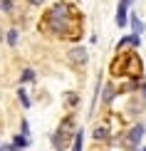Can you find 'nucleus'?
Here are the masks:
<instances>
[{
	"label": "nucleus",
	"instance_id": "nucleus-8",
	"mask_svg": "<svg viewBox=\"0 0 146 151\" xmlns=\"http://www.w3.org/2000/svg\"><path fill=\"white\" fill-rule=\"evenodd\" d=\"M94 139H97V141H106V139H109V127L99 124V127L94 129Z\"/></svg>",
	"mask_w": 146,
	"mask_h": 151
},
{
	"label": "nucleus",
	"instance_id": "nucleus-16",
	"mask_svg": "<svg viewBox=\"0 0 146 151\" xmlns=\"http://www.w3.org/2000/svg\"><path fill=\"white\" fill-rule=\"evenodd\" d=\"M0 10L3 12H12L15 10V3H12V0H0Z\"/></svg>",
	"mask_w": 146,
	"mask_h": 151
},
{
	"label": "nucleus",
	"instance_id": "nucleus-19",
	"mask_svg": "<svg viewBox=\"0 0 146 151\" xmlns=\"http://www.w3.org/2000/svg\"><path fill=\"white\" fill-rule=\"evenodd\" d=\"M0 151H12V146H0Z\"/></svg>",
	"mask_w": 146,
	"mask_h": 151
},
{
	"label": "nucleus",
	"instance_id": "nucleus-22",
	"mask_svg": "<svg viewBox=\"0 0 146 151\" xmlns=\"http://www.w3.org/2000/svg\"><path fill=\"white\" fill-rule=\"evenodd\" d=\"M141 151H146V149H141Z\"/></svg>",
	"mask_w": 146,
	"mask_h": 151
},
{
	"label": "nucleus",
	"instance_id": "nucleus-14",
	"mask_svg": "<svg viewBox=\"0 0 146 151\" xmlns=\"http://www.w3.org/2000/svg\"><path fill=\"white\" fill-rule=\"evenodd\" d=\"M17 99H20V102H22V106H25V109H27V106H30V97H27V92H25L22 87H20V89H17Z\"/></svg>",
	"mask_w": 146,
	"mask_h": 151
},
{
	"label": "nucleus",
	"instance_id": "nucleus-1",
	"mask_svg": "<svg viewBox=\"0 0 146 151\" xmlns=\"http://www.w3.org/2000/svg\"><path fill=\"white\" fill-rule=\"evenodd\" d=\"M82 25H84V17L74 5L57 3L45 15V20H40V30H47L50 35H60V37H79Z\"/></svg>",
	"mask_w": 146,
	"mask_h": 151
},
{
	"label": "nucleus",
	"instance_id": "nucleus-12",
	"mask_svg": "<svg viewBox=\"0 0 146 151\" xmlns=\"http://www.w3.org/2000/svg\"><path fill=\"white\" fill-rule=\"evenodd\" d=\"M65 104L72 109V106H77V104H79V97H77L74 92H69V94H65Z\"/></svg>",
	"mask_w": 146,
	"mask_h": 151
},
{
	"label": "nucleus",
	"instance_id": "nucleus-18",
	"mask_svg": "<svg viewBox=\"0 0 146 151\" xmlns=\"http://www.w3.org/2000/svg\"><path fill=\"white\" fill-rule=\"evenodd\" d=\"M27 3H30V5H35V8H37V5H42L45 0H27Z\"/></svg>",
	"mask_w": 146,
	"mask_h": 151
},
{
	"label": "nucleus",
	"instance_id": "nucleus-9",
	"mask_svg": "<svg viewBox=\"0 0 146 151\" xmlns=\"http://www.w3.org/2000/svg\"><path fill=\"white\" fill-rule=\"evenodd\" d=\"M131 30H134V35H136V37H141V32H144V22L139 20L136 15H131Z\"/></svg>",
	"mask_w": 146,
	"mask_h": 151
},
{
	"label": "nucleus",
	"instance_id": "nucleus-21",
	"mask_svg": "<svg viewBox=\"0 0 146 151\" xmlns=\"http://www.w3.org/2000/svg\"><path fill=\"white\" fill-rule=\"evenodd\" d=\"M3 37H5V35H3V30H0V42H3Z\"/></svg>",
	"mask_w": 146,
	"mask_h": 151
},
{
	"label": "nucleus",
	"instance_id": "nucleus-6",
	"mask_svg": "<svg viewBox=\"0 0 146 151\" xmlns=\"http://www.w3.org/2000/svg\"><path fill=\"white\" fill-rule=\"evenodd\" d=\"M126 12H129V10H126V5L119 0V5H117V25H119V27H124V25H126Z\"/></svg>",
	"mask_w": 146,
	"mask_h": 151
},
{
	"label": "nucleus",
	"instance_id": "nucleus-3",
	"mask_svg": "<svg viewBox=\"0 0 146 151\" xmlns=\"http://www.w3.org/2000/svg\"><path fill=\"white\" fill-rule=\"evenodd\" d=\"M67 62H69V67H74V70H82V67L89 62V52H87L84 47H72L67 52Z\"/></svg>",
	"mask_w": 146,
	"mask_h": 151
},
{
	"label": "nucleus",
	"instance_id": "nucleus-5",
	"mask_svg": "<svg viewBox=\"0 0 146 151\" xmlns=\"http://www.w3.org/2000/svg\"><path fill=\"white\" fill-rule=\"evenodd\" d=\"M126 111H129V116H139L144 111V97H141V94H136V97L126 104Z\"/></svg>",
	"mask_w": 146,
	"mask_h": 151
},
{
	"label": "nucleus",
	"instance_id": "nucleus-7",
	"mask_svg": "<svg viewBox=\"0 0 146 151\" xmlns=\"http://www.w3.org/2000/svg\"><path fill=\"white\" fill-rule=\"evenodd\" d=\"M126 45H131V47H134V50H136L139 45H141V37H136V35H129V37H124V40H122V42H119V45H117V47H119V50H122V47H126Z\"/></svg>",
	"mask_w": 146,
	"mask_h": 151
},
{
	"label": "nucleus",
	"instance_id": "nucleus-13",
	"mask_svg": "<svg viewBox=\"0 0 146 151\" xmlns=\"http://www.w3.org/2000/svg\"><path fill=\"white\" fill-rule=\"evenodd\" d=\"M114 94H117V89H114L111 84H104V102H106V104L114 99Z\"/></svg>",
	"mask_w": 146,
	"mask_h": 151
},
{
	"label": "nucleus",
	"instance_id": "nucleus-15",
	"mask_svg": "<svg viewBox=\"0 0 146 151\" xmlns=\"http://www.w3.org/2000/svg\"><path fill=\"white\" fill-rule=\"evenodd\" d=\"M5 37H8V45H10V47H15V45H17V30H15V27L8 30V35H5Z\"/></svg>",
	"mask_w": 146,
	"mask_h": 151
},
{
	"label": "nucleus",
	"instance_id": "nucleus-2",
	"mask_svg": "<svg viewBox=\"0 0 146 151\" xmlns=\"http://www.w3.org/2000/svg\"><path fill=\"white\" fill-rule=\"evenodd\" d=\"M144 72V65H141V60H139V55L136 52H119L117 57H114L111 62V74H129V77H139V74Z\"/></svg>",
	"mask_w": 146,
	"mask_h": 151
},
{
	"label": "nucleus",
	"instance_id": "nucleus-17",
	"mask_svg": "<svg viewBox=\"0 0 146 151\" xmlns=\"http://www.w3.org/2000/svg\"><path fill=\"white\" fill-rule=\"evenodd\" d=\"M20 79H22V82H32V79H35V72H32V70H25V72L20 74Z\"/></svg>",
	"mask_w": 146,
	"mask_h": 151
},
{
	"label": "nucleus",
	"instance_id": "nucleus-4",
	"mask_svg": "<svg viewBox=\"0 0 146 151\" xmlns=\"http://www.w3.org/2000/svg\"><path fill=\"white\" fill-rule=\"evenodd\" d=\"M144 134H146V127H144V124H134V127L129 129V134L124 136V144H126V146H136V144L144 139Z\"/></svg>",
	"mask_w": 146,
	"mask_h": 151
},
{
	"label": "nucleus",
	"instance_id": "nucleus-20",
	"mask_svg": "<svg viewBox=\"0 0 146 151\" xmlns=\"http://www.w3.org/2000/svg\"><path fill=\"white\" fill-rule=\"evenodd\" d=\"M122 3L126 5V8H129V5H131V3H134V0H122Z\"/></svg>",
	"mask_w": 146,
	"mask_h": 151
},
{
	"label": "nucleus",
	"instance_id": "nucleus-11",
	"mask_svg": "<svg viewBox=\"0 0 146 151\" xmlns=\"http://www.w3.org/2000/svg\"><path fill=\"white\" fill-rule=\"evenodd\" d=\"M82 144H84V136H82V131H77L72 139V151H82Z\"/></svg>",
	"mask_w": 146,
	"mask_h": 151
},
{
	"label": "nucleus",
	"instance_id": "nucleus-10",
	"mask_svg": "<svg viewBox=\"0 0 146 151\" xmlns=\"http://www.w3.org/2000/svg\"><path fill=\"white\" fill-rule=\"evenodd\" d=\"M30 144V139L27 136H15V141H12V151H20V149H25Z\"/></svg>",
	"mask_w": 146,
	"mask_h": 151
}]
</instances>
